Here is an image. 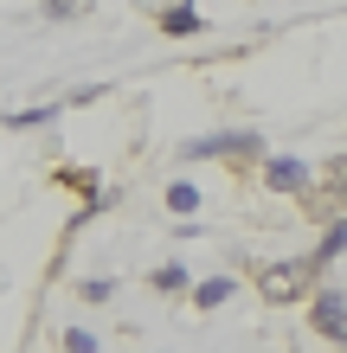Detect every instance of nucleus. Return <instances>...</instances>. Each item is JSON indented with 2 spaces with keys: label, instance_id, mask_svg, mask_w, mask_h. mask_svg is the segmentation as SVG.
<instances>
[{
  "label": "nucleus",
  "instance_id": "nucleus-5",
  "mask_svg": "<svg viewBox=\"0 0 347 353\" xmlns=\"http://www.w3.org/2000/svg\"><path fill=\"white\" fill-rule=\"evenodd\" d=\"M264 186H270V193H302V199H309L315 174L302 168L296 154H270V161H264Z\"/></svg>",
  "mask_w": 347,
  "mask_h": 353
},
{
  "label": "nucleus",
  "instance_id": "nucleus-11",
  "mask_svg": "<svg viewBox=\"0 0 347 353\" xmlns=\"http://www.w3.org/2000/svg\"><path fill=\"white\" fill-rule=\"evenodd\" d=\"M58 110H19V116H7V129H39V122H52Z\"/></svg>",
  "mask_w": 347,
  "mask_h": 353
},
{
  "label": "nucleus",
  "instance_id": "nucleus-12",
  "mask_svg": "<svg viewBox=\"0 0 347 353\" xmlns=\"http://www.w3.org/2000/svg\"><path fill=\"white\" fill-rule=\"evenodd\" d=\"M65 353H97V334H90V327H71V334H65Z\"/></svg>",
  "mask_w": 347,
  "mask_h": 353
},
{
  "label": "nucleus",
  "instance_id": "nucleus-3",
  "mask_svg": "<svg viewBox=\"0 0 347 353\" xmlns=\"http://www.w3.org/2000/svg\"><path fill=\"white\" fill-rule=\"evenodd\" d=\"M180 154H187V161H206V154H264V141H257L251 129H226V135H199V141H187Z\"/></svg>",
  "mask_w": 347,
  "mask_h": 353
},
{
  "label": "nucleus",
  "instance_id": "nucleus-10",
  "mask_svg": "<svg viewBox=\"0 0 347 353\" xmlns=\"http://www.w3.org/2000/svg\"><path fill=\"white\" fill-rule=\"evenodd\" d=\"M168 205H174V212H193V205H199V193H193L187 180H174V186H168Z\"/></svg>",
  "mask_w": 347,
  "mask_h": 353
},
{
  "label": "nucleus",
  "instance_id": "nucleus-6",
  "mask_svg": "<svg viewBox=\"0 0 347 353\" xmlns=\"http://www.w3.org/2000/svg\"><path fill=\"white\" fill-rule=\"evenodd\" d=\"M206 19H199V7H161V32H174V39H187V32H199Z\"/></svg>",
  "mask_w": 347,
  "mask_h": 353
},
{
  "label": "nucleus",
  "instance_id": "nucleus-7",
  "mask_svg": "<svg viewBox=\"0 0 347 353\" xmlns=\"http://www.w3.org/2000/svg\"><path fill=\"white\" fill-rule=\"evenodd\" d=\"M335 251H347V219L321 232V244H315V270H321V263H335Z\"/></svg>",
  "mask_w": 347,
  "mask_h": 353
},
{
  "label": "nucleus",
  "instance_id": "nucleus-9",
  "mask_svg": "<svg viewBox=\"0 0 347 353\" xmlns=\"http://www.w3.org/2000/svg\"><path fill=\"white\" fill-rule=\"evenodd\" d=\"M148 283L161 289V296H180V289H187V270H180V263H161V270H155Z\"/></svg>",
  "mask_w": 347,
  "mask_h": 353
},
{
  "label": "nucleus",
  "instance_id": "nucleus-4",
  "mask_svg": "<svg viewBox=\"0 0 347 353\" xmlns=\"http://www.w3.org/2000/svg\"><path fill=\"white\" fill-rule=\"evenodd\" d=\"M309 321H315V334H321V341L347 347V296H335V289H321V296L309 302Z\"/></svg>",
  "mask_w": 347,
  "mask_h": 353
},
{
  "label": "nucleus",
  "instance_id": "nucleus-2",
  "mask_svg": "<svg viewBox=\"0 0 347 353\" xmlns=\"http://www.w3.org/2000/svg\"><path fill=\"white\" fill-rule=\"evenodd\" d=\"M309 212H315V219H328V225H341V219H347V154H341V161H328V174L309 186Z\"/></svg>",
  "mask_w": 347,
  "mask_h": 353
},
{
  "label": "nucleus",
  "instance_id": "nucleus-1",
  "mask_svg": "<svg viewBox=\"0 0 347 353\" xmlns=\"http://www.w3.org/2000/svg\"><path fill=\"white\" fill-rule=\"evenodd\" d=\"M315 283V257H290V263H270L257 276V289H264V302H296L302 289Z\"/></svg>",
  "mask_w": 347,
  "mask_h": 353
},
{
  "label": "nucleus",
  "instance_id": "nucleus-13",
  "mask_svg": "<svg viewBox=\"0 0 347 353\" xmlns=\"http://www.w3.org/2000/svg\"><path fill=\"white\" fill-rule=\"evenodd\" d=\"M39 13H46V19H77L84 7H71V0H46V7H39Z\"/></svg>",
  "mask_w": 347,
  "mask_h": 353
},
{
  "label": "nucleus",
  "instance_id": "nucleus-8",
  "mask_svg": "<svg viewBox=\"0 0 347 353\" xmlns=\"http://www.w3.org/2000/svg\"><path fill=\"white\" fill-rule=\"evenodd\" d=\"M226 296H232V276H212V283H199V289H193V308H219Z\"/></svg>",
  "mask_w": 347,
  "mask_h": 353
}]
</instances>
